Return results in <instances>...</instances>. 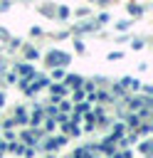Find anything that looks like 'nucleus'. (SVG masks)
Returning <instances> with one entry per match:
<instances>
[{"label": "nucleus", "instance_id": "f257e3e1", "mask_svg": "<svg viewBox=\"0 0 153 158\" xmlns=\"http://www.w3.org/2000/svg\"><path fill=\"white\" fill-rule=\"evenodd\" d=\"M67 54H59V52H52L49 54V64H67Z\"/></svg>", "mask_w": 153, "mask_h": 158}]
</instances>
